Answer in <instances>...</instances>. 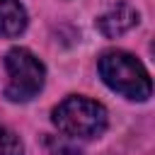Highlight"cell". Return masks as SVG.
Instances as JSON below:
<instances>
[{"label": "cell", "mask_w": 155, "mask_h": 155, "mask_svg": "<svg viewBox=\"0 0 155 155\" xmlns=\"http://www.w3.org/2000/svg\"><path fill=\"white\" fill-rule=\"evenodd\" d=\"M44 143H46L48 155H82V150L68 136H46Z\"/></svg>", "instance_id": "obj_6"}, {"label": "cell", "mask_w": 155, "mask_h": 155, "mask_svg": "<svg viewBox=\"0 0 155 155\" xmlns=\"http://www.w3.org/2000/svg\"><path fill=\"white\" fill-rule=\"evenodd\" d=\"M99 75L102 80L114 90L119 92L121 97L126 99H136V102H143L150 97L153 92V82H150V75L148 70L143 68V63L128 53V51H107L99 56Z\"/></svg>", "instance_id": "obj_1"}, {"label": "cell", "mask_w": 155, "mask_h": 155, "mask_svg": "<svg viewBox=\"0 0 155 155\" xmlns=\"http://www.w3.org/2000/svg\"><path fill=\"white\" fill-rule=\"evenodd\" d=\"M5 68H7L5 97L10 102H29L41 92L46 80V68L29 48L22 46L10 48L5 56Z\"/></svg>", "instance_id": "obj_3"}, {"label": "cell", "mask_w": 155, "mask_h": 155, "mask_svg": "<svg viewBox=\"0 0 155 155\" xmlns=\"http://www.w3.org/2000/svg\"><path fill=\"white\" fill-rule=\"evenodd\" d=\"M56 128L70 138H97L107 128V109L87 97H65L51 114Z\"/></svg>", "instance_id": "obj_2"}, {"label": "cell", "mask_w": 155, "mask_h": 155, "mask_svg": "<svg viewBox=\"0 0 155 155\" xmlns=\"http://www.w3.org/2000/svg\"><path fill=\"white\" fill-rule=\"evenodd\" d=\"M136 24H138V12L128 2H116L102 17H97V29L107 39H116V36L126 34L128 29H133Z\"/></svg>", "instance_id": "obj_4"}, {"label": "cell", "mask_w": 155, "mask_h": 155, "mask_svg": "<svg viewBox=\"0 0 155 155\" xmlns=\"http://www.w3.org/2000/svg\"><path fill=\"white\" fill-rule=\"evenodd\" d=\"M22 153H24V148H22L19 136L12 128L0 124V155H22Z\"/></svg>", "instance_id": "obj_7"}, {"label": "cell", "mask_w": 155, "mask_h": 155, "mask_svg": "<svg viewBox=\"0 0 155 155\" xmlns=\"http://www.w3.org/2000/svg\"><path fill=\"white\" fill-rule=\"evenodd\" d=\"M27 27V12L19 0H0V36H19Z\"/></svg>", "instance_id": "obj_5"}]
</instances>
